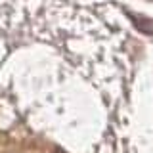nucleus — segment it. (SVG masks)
<instances>
[{
	"label": "nucleus",
	"instance_id": "obj_1",
	"mask_svg": "<svg viewBox=\"0 0 153 153\" xmlns=\"http://www.w3.org/2000/svg\"><path fill=\"white\" fill-rule=\"evenodd\" d=\"M54 153H65V151H59V149H56V151H54Z\"/></svg>",
	"mask_w": 153,
	"mask_h": 153
}]
</instances>
